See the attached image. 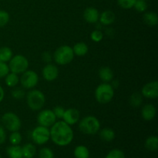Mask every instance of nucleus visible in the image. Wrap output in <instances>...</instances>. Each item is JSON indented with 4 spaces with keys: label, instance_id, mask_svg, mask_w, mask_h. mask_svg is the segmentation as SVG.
<instances>
[{
    "label": "nucleus",
    "instance_id": "8",
    "mask_svg": "<svg viewBox=\"0 0 158 158\" xmlns=\"http://www.w3.org/2000/svg\"><path fill=\"white\" fill-rule=\"evenodd\" d=\"M31 136L34 143L38 145H43L47 143L50 139V132L48 127L39 125L38 127L34 128Z\"/></svg>",
    "mask_w": 158,
    "mask_h": 158
},
{
    "label": "nucleus",
    "instance_id": "19",
    "mask_svg": "<svg viewBox=\"0 0 158 158\" xmlns=\"http://www.w3.org/2000/svg\"><path fill=\"white\" fill-rule=\"evenodd\" d=\"M8 156L9 158H22L23 157V151L22 148L19 145H12L9 147L6 150Z\"/></svg>",
    "mask_w": 158,
    "mask_h": 158
},
{
    "label": "nucleus",
    "instance_id": "7",
    "mask_svg": "<svg viewBox=\"0 0 158 158\" xmlns=\"http://www.w3.org/2000/svg\"><path fill=\"white\" fill-rule=\"evenodd\" d=\"M29 67V60L23 55L12 56L9 60V68L10 72L15 74H20L26 71Z\"/></svg>",
    "mask_w": 158,
    "mask_h": 158
},
{
    "label": "nucleus",
    "instance_id": "29",
    "mask_svg": "<svg viewBox=\"0 0 158 158\" xmlns=\"http://www.w3.org/2000/svg\"><path fill=\"white\" fill-rule=\"evenodd\" d=\"M40 158H54L53 151L48 148H43L39 152Z\"/></svg>",
    "mask_w": 158,
    "mask_h": 158
},
{
    "label": "nucleus",
    "instance_id": "39",
    "mask_svg": "<svg viewBox=\"0 0 158 158\" xmlns=\"http://www.w3.org/2000/svg\"><path fill=\"white\" fill-rule=\"evenodd\" d=\"M42 59L45 63H50V62L52 60V56L49 52H44L42 54Z\"/></svg>",
    "mask_w": 158,
    "mask_h": 158
},
{
    "label": "nucleus",
    "instance_id": "10",
    "mask_svg": "<svg viewBox=\"0 0 158 158\" xmlns=\"http://www.w3.org/2000/svg\"><path fill=\"white\" fill-rule=\"evenodd\" d=\"M37 122L40 126L50 127L56 122V117L52 110H43L37 116Z\"/></svg>",
    "mask_w": 158,
    "mask_h": 158
},
{
    "label": "nucleus",
    "instance_id": "20",
    "mask_svg": "<svg viewBox=\"0 0 158 158\" xmlns=\"http://www.w3.org/2000/svg\"><path fill=\"white\" fill-rule=\"evenodd\" d=\"M115 132L111 128H103L100 132V137L101 140L106 142H110L115 138Z\"/></svg>",
    "mask_w": 158,
    "mask_h": 158
},
{
    "label": "nucleus",
    "instance_id": "26",
    "mask_svg": "<svg viewBox=\"0 0 158 158\" xmlns=\"http://www.w3.org/2000/svg\"><path fill=\"white\" fill-rule=\"evenodd\" d=\"M145 148L151 151L158 149V138L157 136H150L145 141Z\"/></svg>",
    "mask_w": 158,
    "mask_h": 158
},
{
    "label": "nucleus",
    "instance_id": "27",
    "mask_svg": "<svg viewBox=\"0 0 158 158\" xmlns=\"http://www.w3.org/2000/svg\"><path fill=\"white\" fill-rule=\"evenodd\" d=\"M129 103L133 107H139L143 103V96L140 93H134L130 97Z\"/></svg>",
    "mask_w": 158,
    "mask_h": 158
},
{
    "label": "nucleus",
    "instance_id": "44",
    "mask_svg": "<svg viewBox=\"0 0 158 158\" xmlns=\"http://www.w3.org/2000/svg\"><path fill=\"white\" fill-rule=\"evenodd\" d=\"M0 1H1V0H0Z\"/></svg>",
    "mask_w": 158,
    "mask_h": 158
},
{
    "label": "nucleus",
    "instance_id": "15",
    "mask_svg": "<svg viewBox=\"0 0 158 158\" xmlns=\"http://www.w3.org/2000/svg\"><path fill=\"white\" fill-rule=\"evenodd\" d=\"M157 114V110L156 107L152 104H147L142 108L141 116L143 119L147 121L152 120Z\"/></svg>",
    "mask_w": 158,
    "mask_h": 158
},
{
    "label": "nucleus",
    "instance_id": "33",
    "mask_svg": "<svg viewBox=\"0 0 158 158\" xmlns=\"http://www.w3.org/2000/svg\"><path fill=\"white\" fill-rule=\"evenodd\" d=\"M105 158H125V155L120 150L114 149L108 153Z\"/></svg>",
    "mask_w": 158,
    "mask_h": 158
},
{
    "label": "nucleus",
    "instance_id": "42",
    "mask_svg": "<svg viewBox=\"0 0 158 158\" xmlns=\"http://www.w3.org/2000/svg\"><path fill=\"white\" fill-rule=\"evenodd\" d=\"M0 158H2V156H1V154H0Z\"/></svg>",
    "mask_w": 158,
    "mask_h": 158
},
{
    "label": "nucleus",
    "instance_id": "35",
    "mask_svg": "<svg viewBox=\"0 0 158 158\" xmlns=\"http://www.w3.org/2000/svg\"><path fill=\"white\" fill-rule=\"evenodd\" d=\"M91 40L93 41L96 42V43H99V42L101 41L103 38V32L100 30H98V29H96V30L93 31L92 33L90 35Z\"/></svg>",
    "mask_w": 158,
    "mask_h": 158
},
{
    "label": "nucleus",
    "instance_id": "41",
    "mask_svg": "<svg viewBox=\"0 0 158 158\" xmlns=\"http://www.w3.org/2000/svg\"><path fill=\"white\" fill-rule=\"evenodd\" d=\"M111 86L114 87V88H117V87H118V86H119V82L117 81V80H115V81L113 82V83L111 84Z\"/></svg>",
    "mask_w": 158,
    "mask_h": 158
},
{
    "label": "nucleus",
    "instance_id": "1",
    "mask_svg": "<svg viewBox=\"0 0 158 158\" xmlns=\"http://www.w3.org/2000/svg\"><path fill=\"white\" fill-rule=\"evenodd\" d=\"M50 139L55 144L60 147L69 145L73 140L74 134L71 127L63 120L56 121L49 130Z\"/></svg>",
    "mask_w": 158,
    "mask_h": 158
},
{
    "label": "nucleus",
    "instance_id": "5",
    "mask_svg": "<svg viewBox=\"0 0 158 158\" xmlns=\"http://www.w3.org/2000/svg\"><path fill=\"white\" fill-rule=\"evenodd\" d=\"M74 56L75 55L73 51V48L67 45H64L56 49L52 58L57 64L63 66L71 63L73 60Z\"/></svg>",
    "mask_w": 158,
    "mask_h": 158
},
{
    "label": "nucleus",
    "instance_id": "24",
    "mask_svg": "<svg viewBox=\"0 0 158 158\" xmlns=\"http://www.w3.org/2000/svg\"><path fill=\"white\" fill-rule=\"evenodd\" d=\"M13 56L12 49L8 46H2L0 48V61L7 63Z\"/></svg>",
    "mask_w": 158,
    "mask_h": 158
},
{
    "label": "nucleus",
    "instance_id": "43",
    "mask_svg": "<svg viewBox=\"0 0 158 158\" xmlns=\"http://www.w3.org/2000/svg\"><path fill=\"white\" fill-rule=\"evenodd\" d=\"M0 120H1V117H0Z\"/></svg>",
    "mask_w": 158,
    "mask_h": 158
},
{
    "label": "nucleus",
    "instance_id": "14",
    "mask_svg": "<svg viewBox=\"0 0 158 158\" xmlns=\"http://www.w3.org/2000/svg\"><path fill=\"white\" fill-rule=\"evenodd\" d=\"M84 19L89 23H96L98 22L100 13L98 10L94 7L86 8L83 12Z\"/></svg>",
    "mask_w": 158,
    "mask_h": 158
},
{
    "label": "nucleus",
    "instance_id": "4",
    "mask_svg": "<svg viewBox=\"0 0 158 158\" xmlns=\"http://www.w3.org/2000/svg\"><path fill=\"white\" fill-rule=\"evenodd\" d=\"M114 97V89L109 83H103L99 85L95 90V98L100 104H106Z\"/></svg>",
    "mask_w": 158,
    "mask_h": 158
},
{
    "label": "nucleus",
    "instance_id": "36",
    "mask_svg": "<svg viewBox=\"0 0 158 158\" xmlns=\"http://www.w3.org/2000/svg\"><path fill=\"white\" fill-rule=\"evenodd\" d=\"M10 72L9 65L4 62L0 61V78H5L6 76Z\"/></svg>",
    "mask_w": 158,
    "mask_h": 158
},
{
    "label": "nucleus",
    "instance_id": "23",
    "mask_svg": "<svg viewBox=\"0 0 158 158\" xmlns=\"http://www.w3.org/2000/svg\"><path fill=\"white\" fill-rule=\"evenodd\" d=\"M19 82V78L18 77V74H15L14 73H9L5 77V83L9 87H15Z\"/></svg>",
    "mask_w": 158,
    "mask_h": 158
},
{
    "label": "nucleus",
    "instance_id": "38",
    "mask_svg": "<svg viewBox=\"0 0 158 158\" xmlns=\"http://www.w3.org/2000/svg\"><path fill=\"white\" fill-rule=\"evenodd\" d=\"M6 140V133L4 127L0 125V144H2Z\"/></svg>",
    "mask_w": 158,
    "mask_h": 158
},
{
    "label": "nucleus",
    "instance_id": "21",
    "mask_svg": "<svg viewBox=\"0 0 158 158\" xmlns=\"http://www.w3.org/2000/svg\"><path fill=\"white\" fill-rule=\"evenodd\" d=\"M23 151V157L32 158L36 153V148L32 143H26L22 148Z\"/></svg>",
    "mask_w": 158,
    "mask_h": 158
},
{
    "label": "nucleus",
    "instance_id": "40",
    "mask_svg": "<svg viewBox=\"0 0 158 158\" xmlns=\"http://www.w3.org/2000/svg\"><path fill=\"white\" fill-rule=\"evenodd\" d=\"M4 97H5V91L4 89L2 88V86L0 85V103L4 100Z\"/></svg>",
    "mask_w": 158,
    "mask_h": 158
},
{
    "label": "nucleus",
    "instance_id": "11",
    "mask_svg": "<svg viewBox=\"0 0 158 158\" xmlns=\"http://www.w3.org/2000/svg\"><path fill=\"white\" fill-rule=\"evenodd\" d=\"M141 94L143 97L154 100L158 97V82L152 81L148 83L143 86Z\"/></svg>",
    "mask_w": 158,
    "mask_h": 158
},
{
    "label": "nucleus",
    "instance_id": "3",
    "mask_svg": "<svg viewBox=\"0 0 158 158\" xmlns=\"http://www.w3.org/2000/svg\"><path fill=\"white\" fill-rule=\"evenodd\" d=\"M27 105L32 110H40L46 103V97L42 91L39 89H32L26 94Z\"/></svg>",
    "mask_w": 158,
    "mask_h": 158
},
{
    "label": "nucleus",
    "instance_id": "45",
    "mask_svg": "<svg viewBox=\"0 0 158 158\" xmlns=\"http://www.w3.org/2000/svg\"><path fill=\"white\" fill-rule=\"evenodd\" d=\"M22 158H23V157H22Z\"/></svg>",
    "mask_w": 158,
    "mask_h": 158
},
{
    "label": "nucleus",
    "instance_id": "6",
    "mask_svg": "<svg viewBox=\"0 0 158 158\" xmlns=\"http://www.w3.org/2000/svg\"><path fill=\"white\" fill-rule=\"evenodd\" d=\"M2 126L11 132L19 131L22 127V122L19 117L15 113L7 112L1 117Z\"/></svg>",
    "mask_w": 158,
    "mask_h": 158
},
{
    "label": "nucleus",
    "instance_id": "37",
    "mask_svg": "<svg viewBox=\"0 0 158 158\" xmlns=\"http://www.w3.org/2000/svg\"><path fill=\"white\" fill-rule=\"evenodd\" d=\"M54 114H55L56 119H62L63 117V114H64L65 109L61 106H57L56 107H54V109L52 110Z\"/></svg>",
    "mask_w": 158,
    "mask_h": 158
},
{
    "label": "nucleus",
    "instance_id": "31",
    "mask_svg": "<svg viewBox=\"0 0 158 158\" xmlns=\"http://www.w3.org/2000/svg\"><path fill=\"white\" fill-rule=\"evenodd\" d=\"M134 7L139 12H143L148 9V4L145 0H136Z\"/></svg>",
    "mask_w": 158,
    "mask_h": 158
},
{
    "label": "nucleus",
    "instance_id": "9",
    "mask_svg": "<svg viewBox=\"0 0 158 158\" xmlns=\"http://www.w3.org/2000/svg\"><path fill=\"white\" fill-rule=\"evenodd\" d=\"M19 82L25 89H32L38 84L39 76L35 71L27 69L23 73Z\"/></svg>",
    "mask_w": 158,
    "mask_h": 158
},
{
    "label": "nucleus",
    "instance_id": "17",
    "mask_svg": "<svg viewBox=\"0 0 158 158\" xmlns=\"http://www.w3.org/2000/svg\"><path fill=\"white\" fill-rule=\"evenodd\" d=\"M99 77L103 83H109L114 79V72L108 66H103L99 70Z\"/></svg>",
    "mask_w": 158,
    "mask_h": 158
},
{
    "label": "nucleus",
    "instance_id": "2",
    "mask_svg": "<svg viewBox=\"0 0 158 158\" xmlns=\"http://www.w3.org/2000/svg\"><path fill=\"white\" fill-rule=\"evenodd\" d=\"M79 129L86 135H94L100 129V123L94 116H86L79 123Z\"/></svg>",
    "mask_w": 158,
    "mask_h": 158
},
{
    "label": "nucleus",
    "instance_id": "16",
    "mask_svg": "<svg viewBox=\"0 0 158 158\" xmlns=\"http://www.w3.org/2000/svg\"><path fill=\"white\" fill-rule=\"evenodd\" d=\"M116 19V15L113 11L106 10L102 12L99 17L100 23L103 26H110L113 24Z\"/></svg>",
    "mask_w": 158,
    "mask_h": 158
},
{
    "label": "nucleus",
    "instance_id": "22",
    "mask_svg": "<svg viewBox=\"0 0 158 158\" xmlns=\"http://www.w3.org/2000/svg\"><path fill=\"white\" fill-rule=\"evenodd\" d=\"M143 21L150 26H155L158 23V17L157 13L154 12H148L143 15Z\"/></svg>",
    "mask_w": 158,
    "mask_h": 158
},
{
    "label": "nucleus",
    "instance_id": "34",
    "mask_svg": "<svg viewBox=\"0 0 158 158\" xmlns=\"http://www.w3.org/2000/svg\"><path fill=\"white\" fill-rule=\"evenodd\" d=\"M12 96L15 100H21L23 97H25L26 94H25V91L21 88H15L12 91Z\"/></svg>",
    "mask_w": 158,
    "mask_h": 158
},
{
    "label": "nucleus",
    "instance_id": "30",
    "mask_svg": "<svg viewBox=\"0 0 158 158\" xmlns=\"http://www.w3.org/2000/svg\"><path fill=\"white\" fill-rule=\"evenodd\" d=\"M9 14L5 10H0V28L4 27L9 22Z\"/></svg>",
    "mask_w": 158,
    "mask_h": 158
},
{
    "label": "nucleus",
    "instance_id": "13",
    "mask_svg": "<svg viewBox=\"0 0 158 158\" xmlns=\"http://www.w3.org/2000/svg\"><path fill=\"white\" fill-rule=\"evenodd\" d=\"M80 117V114L78 110H77L76 108H69L67 110H65L64 114H63L62 119L65 123L71 126V125H74L77 122H79Z\"/></svg>",
    "mask_w": 158,
    "mask_h": 158
},
{
    "label": "nucleus",
    "instance_id": "28",
    "mask_svg": "<svg viewBox=\"0 0 158 158\" xmlns=\"http://www.w3.org/2000/svg\"><path fill=\"white\" fill-rule=\"evenodd\" d=\"M21 134L19 131H14L9 136V142L12 143V145H19L22 141Z\"/></svg>",
    "mask_w": 158,
    "mask_h": 158
},
{
    "label": "nucleus",
    "instance_id": "25",
    "mask_svg": "<svg viewBox=\"0 0 158 158\" xmlns=\"http://www.w3.org/2000/svg\"><path fill=\"white\" fill-rule=\"evenodd\" d=\"M74 156L76 158H89V151L86 147L83 145H79L76 147L74 150Z\"/></svg>",
    "mask_w": 158,
    "mask_h": 158
},
{
    "label": "nucleus",
    "instance_id": "18",
    "mask_svg": "<svg viewBox=\"0 0 158 158\" xmlns=\"http://www.w3.org/2000/svg\"><path fill=\"white\" fill-rule=\"evenodd\" d=\"M88 46L84 43H77L73 47V51L74 55L77 56H84L86 55L88 52Z\"/></svg>",
    "mask_w": 158,
    "mask_h": 158
},
{
    "label": "nucleus",
    "instance_id": "12",
    "mask_svg": "<svg viewBox=\"0 0 158 158\" xmlns=\"http://www.w3.org/2000/svg\"><path fill=\"white\" fill-rule=\"evenodd\" d=\"M43 77L45 80L51 82L55 80L59 76V69L56 65L47 63L43 69Z\"/></svg>",
    "mask_w": 158,
    "mask_h": 158
},
{
    "label": "nucleus",
    "instance_id": "32",
    "mask_svg": "<svg viewBox=\"0 0 158 158\" xmlns=\"http://www.w3.org/2000/svg\"><path fill=\"white\" fill-rule=\"evenodd\" d=\"M136 0H117L118 5L125 9H130L134 7Z\"/></svg>",
    "mask_w": 158,
    "mask_h": 158
}]
</instances>
